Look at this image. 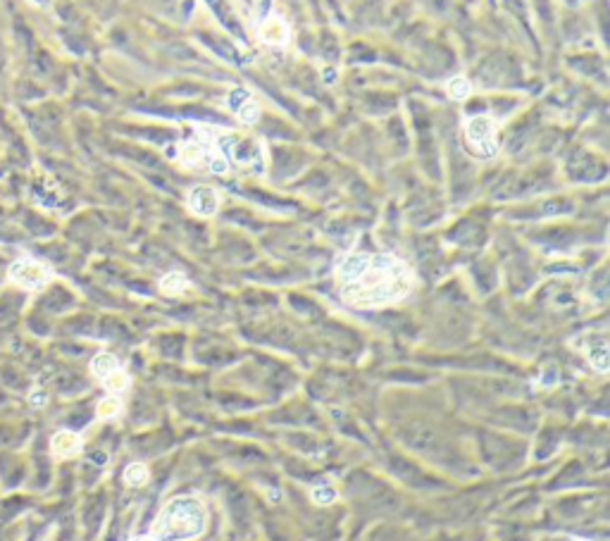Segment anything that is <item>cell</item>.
Wrapping results in <instances>:
<instances>
[{
	"label": "cell",
	"mask_w": 610,
	"mask_h": 541,
	"mask_svg": "<svg viewBox=\"0 0 610 541\" xmlns=\"http://www.w3.org/2000/svg\"><path fill=\"white\" fill-rule=\"evenodd\" d=\"M341 298L353 308H382L403 300L413 291L415 276L394 255L346 253L336 262Z\"/></svg>",
	"instance_id": "6da1fadb"
},
{
	"label": "cell",
	"mask_w": 610,
	"mask_h": 541,
	"mask_svg": "<svg viewBox=\"0 0 610 541\" xmlns=\"http://www.w3.org/2000/svg\"><path fill=\"white\" fill-rule=\"evenodd\" d=\"M207 527V508L198 496H177L160 511L153 522L155 541H193Z\"/></svg>",
	"instance_id": "7a4b0ae2"
},
{
	"label": "cell",
	"mask_w": 610,
	"mask_h": 541,
	"mask_svg": "<svg viewBox=\"0 0 610 541\" xmlns=\"http://www.w3.org/2000/svg\"><path fill=\"white\" fill-rule=\"evenodd\" d=\"M465 143L480 158H492L499 150L496 143V119L489 115H477L465 122Z\"/></svg>",
	"instance_id": "3957f363"
},
{
	"label": "cell",
	"mask_w": 610,
	"mask_h": 541,
	"mask_svg": "<svg viewBox=\"0 0 610 541\" xmlns=\"http://www.w3.org/2000/svg\"><path fill=\"white\" fill-rule=\"evenodd\" d=\"M8 276L12 284L24 288V291H41L53 279V269L36 257H20L10 265Z\"/></svg>",
	"instance_id": "277c9868"
},
{
	"label": "cell",
	"mask_w": 610,
	"mask_h": 541,
	"mask_svg": "<svg viewBox=\"0 0 610 541\" xmlns=\"http://www.w3.org/2000/svg\"><path fill=\"white\" fill-rule=\"evenodd\" d=\"M188 207L198 217H212L219 210V193L212 186L198 184L188 193Z\"/></svg>",
	"instance_id": "5b68a950"
},
{
	"label": "cell",
	"mask_w": 610,
	"mask_h": 541,
	"mask_svg": "<svg viewBox=\"0 0 610 541\" xmlns=\"http://www.w3.org/2000/svg\"><path fill=\"white\" fill-rule=\"evenodd\" d=\"M257 36L267 46H284L288 41V24L276 15H269L257 27Z\"/></svg>",
	"instance_id": "8992f818"
},
{
	"label": "cell",
	"mask_w": 610,
	"mask_h": 541,
	"mask_svg": "<svg viewBox=\"0 0 610 541\" xmlns=\"http://www.w3.org/2000/svg\"><path fill=\"white\" fill-rule=\"evenodd\" d=\"M50 451H53V456L60 458V461L74 458L81 451V437L72 430H62L58 434H53V439H50Z\"/></svg>",
	"instance_id": "52a82bcc"
},
{
	"label": "cell",
	"mask_w": 610,
	"mask_h": 541,
	"mask_svg": "<svg viewBox=\"0 0 610 541\" xmlns=\"http://www.w3.org/2000/svg\"><path fill=\"white\" fill-rule=\"evenodd\" d=\"M205 158H207V150L196 141L181 143V146L177 148V160L184 162V165L196 167V165H200V162H205Z\"/></svg>",
	"instance_id": "ba28073f"
},
{
	"label": "cell",
	"mask_w": 610,
	"mask_h": 541,
	"mask_svg": "<svg viewBox=\"0 0 610 541\" xmlns=\"http://www.w3.org/2000/svg\"><path fill=\"white\" fill-rule=\"evenodd\" d=\"M188 286L191 284H188L184 272H167L160 279V291L165 296H179V293H184Z\"/></svg>",
	"instance_id": "9c48e42d"
},
{
	"label": "cell",
	"mask_w": 610,
	"mask_h": 541,
	"mask_svg": "<svg viewBox=\"0 0 610 541\" xmlns=\"http://www.w3.org/2000/svg\"><path fill=\"white\" fill-rule=\"evenodd\" d=\"M119 367V360L112 353H98L96 358L91 360V372L96 379L103 382L105 377H108L110 372H115V370Z\"/></svg>",
	"instance_id": "30bf717a"
},
{
	"label": "cell",
	"mask_w": 610,
	"mask_h": 541,
	"mask_svg": "<svg viewBox=\"0 0 610 541\" xmlns=\"http://www.w3.org/2000/svg\"><path fill=\"white\" fill-rule=\"evenodd\" d=\"M446 93H449L451 100H465L472 96V81H470L468 77H453L449 79V84H446Z\"/></svg>",
	"instance_id": "8fae6325"
},
{
	"label": "cell",
	"mask_w": 610,
	"mask_h": 541,
	"mask_svg": "<svg viewBox=\"0 0 610 541\" xmlns=\"http://www.w3.org/2000/svg\"><path fill=\"white\" fill-rule=\"evenodd\" d=\"M122 413V401L117 399V396H105V399L98 401L96 406V418L98 420H115L117 415Z\"/></svg>",
	"instance_id": "7c38bea8"
},
{
	"label": "cell",
	"mask_w": 610,
	"mask_h": 541,
	"mask_svg": "<svg viewBox=\"0 0 610 541\" xmlns=\"http://www.w3.org/2000/svg\"><path fill=\"white\" fill-rule=\"evenodd\" d=\"M103 387L108 389V391H110L112 396H117V394L127 391V389H129V375L124 372L122 367H117L115 372H110V375L103 379Z\"/></svg>",
	"instance_id": "4fadbf2b"
},
{
	"label": "cell",
	"mask_w": 610,
	"mask_h": 541,
	"mask_svg": "<svg viewBox=\"0 0 610 541\" xmlns=\"http://www.w3.org/2000/svg\"><path fill=\"white\" fill-rule=\"evenodd\" d=\"M150 480V473L143 463H131L127 470H124V484L129 487H143Z\"/></svg>",
	"instance_id": "5bb4252c"
},
{
	"label": "cell",
	"mask_w": 610,
	"mask_h": 541,
	"mask_svg": "<svg viewBox=\"0 0 610 541\" xmlns=\"http://www.w3.org/2000/svg\"><path fill=\"white\" fill-rule=\"evenodd\" d=\"M236 119L241 124H246V127H253L257 119H260V105H257L253 98L246 100V103L236 110Z\"/></svg>",
	"instance_id": "9a60e30c"
},
{
	"label": "cell",
	"mask_w": 610,
	"mask_h": 541,
	"mask_svg": "<svg viewBox=\"0 0 610 541\" xmlns=\"http://www.w3.org/2000/svg\"><path fill=\"white\" fill-rule=\"evenodd\" d=\"M336 489L329 487V484H315V487L310 489V499L312 503H317V506H329V503L336 501Z\"/></svg>",
	"instance_id": "2e32d148"
},
{
	"label": "cell",
	"mask_w": 610,
	"mask_h": 541,
	"mask_svg": "<svg viewBox=\"0 0 610 541\" xmlns=\"http://www.w3.org/2000/svg\"><path fill=\"white\" fill-rule=\"evenodd\" d=\"M589 363H591V367L594 370H599V372H606L608 370V346H606V341H601L599 346H596V348H591L589 351Z\"/></svg>",
	"instance_id": "e0dca14e"
},
{
	"label": "cell",
	"mask_w": 610,
	"mask_h": 541,
	"mask_svg": "<svg viewBox=\"0 0 610 541\" xmlns=\"http://www.w3.org/2000/svg\"><path fill=\"white\" fill-rule=\"evenodd\" d=\"M246 100H250V93H248L246 89H236L234 93H229V98H226V105H229V108L236 112L243 103H246Z\"/></svg>",
	"instance_id": "ac0fdd59"
},
{
	"label": "cell",
	"mask_w": 610,
	"mask_h": 541,
	"mask_svg": "<svg viewBox=\"0 0 610 541\" xmlns=\"http://www.w3.org/2000/svg\"><path fill=\"white\" fill-rule=\"evenodd\" d=\"M29 403L34 406V408H43V406L48 403V396H46V394H39V391H34V394L29 396Z\"/></svg>",
	"instance_id": "d6986e66"
},
{
	"label": "cell",
	"mask_w": 610,
	"mask_h": 541,
	"mask_svg": "<svg viewBox=\"0 0 610 541\" xmlns=\"http://www.w3.org/2000/svg\"><path fill=\"white\" fill-rule=\"evenodd\" d=\"M31 5H36V8H41V10H48L50 5H53V0H29Z\"/></svg>",
	"instance_id": "ffe728a7"
},
{
	"label": "cell",
	"mask_w": 610,
	"mask_h": 541,
	"mask_svg": "<svg viewBox=\"0 0 610 541\" xmlns=\"http://www.w3.org/2000/svg\"><path fill=\"white\" fill-rule=\"evenodd\" d=\"M131 541H155L153 537H141V539H131Z\"/></svg>",
	"instance_id": "44dd1931"
},
{
	"label": "cell",
	"mask_w": 610,
	"mask_h": 541,
	"mask_svg": "<svg viewBox=\"0 0 610 541\" xmlns=\"http://www.w3.org/2000/svg\"><path fill=\"white\" fill-rule=\"evenodd\" d=\"M580 541H584V539H580Z\"/></svg>",
	"instance_id": "7402d4cb"
}]
</instances>
